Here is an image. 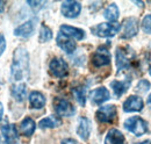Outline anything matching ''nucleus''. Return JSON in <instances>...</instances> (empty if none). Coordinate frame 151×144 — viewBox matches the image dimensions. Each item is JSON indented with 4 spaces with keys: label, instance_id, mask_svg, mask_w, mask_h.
Here are the masks:
<instances>
[{
    "label": "nucleus",
    "instance_id": "f257e3e1",
    "mask_svg": "<svg viewBox=\"0 0 151 144\" xmlns=\"http://www.w3.org/2000/svg\"><path fill=\"white\" fill-rule=\"evenodd\" d=\"M12 78L14 80H22L29 72V56L26 49L18 48L13 55V64L11 68Z\"/></svg>",
    "mask_w": 151,
    "mask_h": 144
},
{
    "label": "nucleus",
    "instance_id": "f03ea898",
    "mask_svg": "<svg viewBox=\"0 0 151 144\" xmlns=\"http://www.w3.org/2000/svg\"><path fill=\"white\" fill-rule=\"evenodd\" d=\"M123 126L128 131L132 132L136 136H142L145 132H148V123L142 117H138V116L127 119Z\"/></svg>",
    "mask_w": 151,
    "mask_h": 144
},
{
    "label": "nucleus",
    "instance_id": "7ed1b4c3",
    "mask_svg": "<svg viewBox=\"0 0 151 144\" xmlns=\"http://www.w3.org/2000/svg\"><path fill=\"white\" fill-rule=\"evenodd\" d=\"M120 30V26L117 23H112V22H104L98 26L93 27L91 32L98 37H113Z\"/></svg>",
    "mask_w": 151,
    "mask_h": 144
},
{
    "label": "nucleus",
    "instance_id": "20e7f679",
    "mask_svg": "<svg viewBox=\"0 0 151 144\" xmlns=\"http://www.w3.org/2000/svg\"><path fill=\"white\" fill-rule=\"evenodd\" d=\"M115 59H116V66L117 70L128 69L134 59L132 51L128 48H117L115 53Z\"/></svg>",
    "mask_w": 151,
    "mask_h": 144
},
{
    "label": "nucleus",
    "instance_id": "39448f33",
    "mask_svg": "<svg viewBox=\"0 0 151 144\" xmlns=\"http://www.w3.org/2000/svg\"><path fill=\"white\" fill-rule=\"evenodd\" d=\"M49 70L57 78H64L69 74V65L63 58L55 57L49 64Z\"/></svg>",
    "mask_w": 151,
    "mask_h": 144
},
{
    "label": "nucleus",
    "instance_id": "423d86ee",
    "mask_svg": "<svg viewBox=\"0 0 151 144\" xmlns=\"http://www.w3.org/2000/svg\"><path fill=\"white\" fill-rule=\"evenodd\" d=\"M120 34L122 38H130L137 35L138 33V21L135 18H128L126 19L120 26Z\"/></svg>",
    "mask_w": 151,
    "mask_h": 144
},
{
    "label": "nucleus",
    "instance_id": "0eeeda50",
    "mask_svg": "<svg viewBox=\"0 0 151 144\" xmlns=\"http://www.w3.org/2000/svg\"><path fill=\"white\" fill-rule=\"evenodd\" d=\"M54 108L56 110V113L59 116H72L76 113V109L73 105L65 100V99H60V98H56L55 102H54Z\"/></svg>",
    "mask_w": 151,
    "mask_h": 144
},
{
    "label": "nucleus",
    "instance_id": "6e6552de",
    "mask_svg": "<svg viewBox=\"0 0 151 144\" xmlns=\"http://www.w3.org/2000/svg\"><path fill=\"white\" fill-rule=\"evenodd\" d=\"M60 11H62V14L65 18L75 19L80 14L81 5H80V2L75 1V0H68V1H64L62 4V9Z\"/></svg>",
    "mask_w": 151,
    "mask_h": 144
},
{
    "label": "nucleus",
    "instance_id": "1a4fd4ad",
    "mask_svg": "<svg viewBox=\"0 0 151 144\" xmlns=\"http://www.w3.org/2000/svg\"><path fill=\"white\" fill-rule=\"evenodd\" d=\"M96 119L102 123H109L113 122L116 117V107L114 105H107L104 107L99 108L96 114Z\"/></svg>",
    "mask_w": 151,
    "mask_h": 144
},
{
    "label": "nucleus",
    "instance_id": "9d476101",
    "mask_svg": "<svg viewBox=\"0 0 151 144\" xmlns=\"http://www.w3.org/2000/svg\"><path fill=\"white\" fill-rule=\"evenodd\" d=\"M109 63H111V55L107 48L105 47H100L92 56V64L95 68H101L108 65Z\"/></svg>",
    "mask_w": 151,
    "mask_h": 144
},
{
    "label": "nucleus",
    "instance_id": "9b49d317",
    "mask_svg": "<svg viewBox=\"0 0 151 144\" xmlns=\"http://www.w3.org/2000/svg\"><path fill=\"white\" fill-rule=\"evenodd\" d=\"M1 134H2L4 141L7 144H18L19 142V135L14 125H11V123L4 125L1 127Z\"/></svg>",
    "mask_w": 151,
    "mask_h": 144
},
{
    "label": "nucleus",
    "instance_id": "f8f14e48",
    "mask_svg": "<svg viewBox=\"0 0 151 144\" xmlns=\"http://www.w3.org/2000/svg\"><path fill=\"white\" fill-rule=\"evenodd\" d=\"M143 100L137 96V95H130L129 98H127V100L123 104V110L127 113H132V112H139L143 109Z\"/></svg>",
    "mask_w": 151,
    "mask_h": 144
},
{
    "label": "nucleus",
    "instance_id": "ddd939ff",
    "mask_svg": "<svg viewBox=\"0 0 151 144\" xmlns=\"http://www.w3.org/2000/svg\"><path fill=\"white\" fill-rule=\"evenodd\" d=\"M109 98H111L109 92L104 86L98 87V89H95L90 93V99L94 105H101L102 102L107 101Z\"/></svg>",
    "mask_w": 151,
    "mask_h": 144
},
{
    "label": "nucleus",
    "instance_id": "4468645a",
    "mask_svg": "<svg viewBox=\"0 0 151 144\" xmlns=\"http://www.w3.org/2000/svg\"><path fill=\"white\" fill-rule=\"evenodd\" d=\"M56 42L58 44V47L60 49H63L65 53H68V54H72L76 50V43L73 42V40L68 37V36L63 35L62 33H58Z\"/></svg>",
    "mask_w": 151,
    "mask_h": 144
},
{
    "label": "nucleus",
    "instance_id": "2eb2a0df",
    "mask_svg": "<svg viewBox=\"0 0 151 144\" xmlns=\"http://www.w3.org/2000/svg\"><path fill=\"white\" fill-rule=\"evenodd\" d=\"M63 35L68 36L70 38H75V40H83L85 37V32L83 29H79V28H76L72 26H68V24H63L60 26V32Z\"/></svg>",
    "mask_w": 151,
    "mask_h": 144
},
{
    "label": "nucleus",
    "instance_id": "dca6fc26",
    "mask_svg": "<svg viewBox=\"0 0 151 144\" xmlns=\"http://www.w3.org/2000/svg\"><path fill=\"white\" fill-rule=\"evenodd\" d=\"M77 134L79 135L80 138L83 140H88L90 134H91V122L87 117H81L79 120V123L77 127Z\"/></svg>",
    "mask_w": 151,
    "mask_h": 144
},
{
    "label": "nucleus",
    "instance_id": "f3484780",
    "mask_svg": "<svg viewBox=\"0 0 151 144\" xmlns=\"http://www.w3.org/2000/svg\"><path fill=\"white\" fill-rule=\"evenodd\" d=\"M34 29H35V22L27 21L14 29V35L19 36V37H28L34 33Z\"/></svg>",
    "mask_w": 151,
    "mask_h": 144
},
{
    "label": "nucleus",
    "instance_id": "a211bd4d",
    "mask_svg": "<svg viewBox=\"0 0 151 144\" xmlns=\"http://www.w3.org/2000/svg\"><path fill=\"white\" fill-rule=\"evenodd\" d=\"M124 143V136L123 134L117 129H111L106 137H105V144H123Z\"/></svg>",
    "mask_w": 151,
    "mask_h": 144
},
{
    "label": "nucleus",
    "instance_id": "6ab92c4d",
    "mask_svg": "<svg viewBox=\"0 0 151 144\" xmlns=\"http://www.w3.org/2000/svg\"><path fill=\"white\" fill-rule=\"evenodd\" d=\"M30 107L34 109H41L45 106V96L37 91H34L29 94Z\"/></svg>",
    "mask_w": 151,
    "mask_h": 144
},
{
    "label": "nucleus",
    "instance_id": "aec40b11",
    "mask_svg": "<svg viewBox=\"0 0 151 144\" xmlns=\"http://www.w3.org/2000/svg\"><path fill=\"white\" fill-rule=\"evenodd\" d=\"M111 87L113 89L115 96H116V98H120L126 91L130 87V80H126V81L113 80V81L111 83Z\"/></svg>",
    "mask_w": 151,
    "mask_h": 144
},
{
    "label": "nucleus",
    "instance_id": "412c9836",
    "mask_svg": "<svg viewBox=\"0 0 151 144\" xmlns=\"http://www.w3.org/2000/svg\"><path fill=\"white\" fill-rule=\"evenodd\" d=\"M35 128H36V125H35L34 120L30 119V117H26V119L20 123V129H21L22 135L28 136V137L34 134Z\"/></svg>",
    "mask_w": 151,
    "mask_h": 144
},
{
    "label": "nucleus",
    "instance_id": "4be33fe9",
    "mask_svg": "<svg viewBox=\"0 0 151 144\" xmlns=\"http://www.w3.org/2000/svg\"><path fill=\"white\" fill-rule=\"evenodd\" d=\"M104 17L107 19L109 22L115 23L116 20L120 17V12H119V8L115 4H111L109 6H107V8L105 9L104 12Z\"/></svg>",
    "mask_w": 151,
    "mask_h": 144
},
{
    "label": "nucleus",
    "instance_id": "5701e85b",
    "mask_svg": "<svg viewBox=\"0 0 151 144\" xmlns=\"http://www.w3.org/2000/svg\"><path fill=\"white\" fill-rule=\"evenodd\" d=\"M62 125V121L56 117V116H48V117H44L42 119L40 122H38V127L42 128V129H47V128H56Z\"/></svg>",
    "mask_w": 151,
    "mask_h": 144
},
{
    "label": "nucleus",
    "instance_id": "b1692460",
    "mask_svg": "<svg viewBox=\"0 0 151 144\" xmlns=\"http://www.w3.org/2000/svg\"><path fill=\"white\" fill-rule=\"evenodd\" d=\"M26 94H27V87L24 84H18V85H14L12 87V95L19 101H23L24 98H26Z\"/></svg>",
    "mask_w": 151,
    "mask_h": 144
},
{
    "label": "nucleus",
    "instance_id": "393cba45",
    "mask_svg": "<svg viewBox=\"0 0 151 144\" xmlns=\"http://www.w3.org/2000/svg\"><path fill=\"white\" fill-rule=\"evenodd\" d=\"M72 93L75 95L76 100L78 101V104L80 106H85V101H86V90L83 86H78L72 90Z\"/></svg>",
    "mask_w": 151,
    "mask_h": 144
},
{
    "label": "nucleus",
    "instance_id": "a878e982",
    "mask_svg": "<svg viewBox=\"0 0 151 144\" xmlns=\"http://www.w3.org/2000/svg\"><path fill=\"white\" fill-rule=\"evenodd\" d=\"M51 37H52V30L48 26L42 24L41 30H40V42H42V43L48 42L51 40Z\"/></svg>",
    "mask_w": 151,
    "mask_h": 144
},
{
    "label": "nucleus",
    "instance_id": "bb28decb",
    "mask_svg": "<svg viewBox=\"0 0 151 144\" xmlns=\"http://www.w3.org/2000/svg\"><path fill=\"white\" fill-rule=\"evenodd\" d=\"M151 84L148 81V80H141L138 81L137 86H136V91L139 92V93H147L148 91L150 90Z\"/></svg>",
    "mask_w": 151,
    "mask_h": 144
},
{
    "label": "nucleus",
    "instance_id": "cd10ccee",
    "mask_svg": "<svg viewBox=\"0 0 151 144\" xmlns=\"http://www.w3.org/2000/svg\"><path fill=\"white\" fill-rule=\"evenodd\" d=\"M142 29L145 33H151V14L145 15L142 21Z\"/></svg>",
    "mask_w": 151,
    "mask_h": 144
},
{
    "label": "nucleus",
    "instance_id": "c85d7f7f",
    "mask_svg": "<svg viewBox=\"0 0 151 144\" xmlns=\"http://www.w3.org/2000/svg\"><path fill=\"white\" fill-rule=\"evenodd\" d=\"M5 49H6V40H5L4 36L0 34V56L4 54Z\"/></svg>",
    "mask_w": 151,
    "mask_h": 144
},
{
    "label": "nucleus",
    "instance_id": "c756f323",
    "mask_svg": "<svg viewBox=\"0 0 151 144\" xmlns=\"http://www.w3.org/2000/svg\"><path fill=\"white\" fill-rule=\"evenodd\" d=\"M62 144H79V142H77L73 138H65L62 141Z\"/></svg>",
    "mask_w": 151,
    "mask_h": 144
},
{
    "label": "nucleus",
    "instance_id": "7c9ffc66",
    "mask_svg": "<svg viewBox=\"0 0 151 144\" xmlns=\"http://www.w3.org/2000/svg\"><path fill=\"white\" fill-rule=\"evenodd\" d=\"M2 115H4V106H2V104L0 102V120L2 119Z\"/></svg>",
    "mask_w": 151,
    "mask_h": 144
},
{
    "label": "nucleus",
    "instance_id": "2f4dec72",
    "mask_svg": "<svg viewBox=\"0 0 151 144\" xmlns=\"http://www.w3.org/2000/svg\"><path fill=\"white\" fill-rule=\"evenodd\" d=\"M4 8H5V2L4 1H0V13L4 11Z\"/></svg>",
    "mask_w": 151,
    "mask_h": 144
},
{
    "label": "nucleus",
    "instance_id": "473e14b6",
    "mask_svg": "<svg viewBox=\"0 0 151 144\" xmlns=\"http://www.w3.org/2000/svg\"><path fill=\"white\" fill-rule=\"evenodd\" d=\"M135 144H151V142H149V141H144V142H139V143H135Z\"/></svg>",
    "mask_w": 151,
    "mask_h": 144
},
{
    "label": "nucleus",
    "instance_id": "72a5a7b5",
    "mask_svg": "<svg viewBox=\"0 0 151 144\" xmlns=\"http://www.w3.org/2000/svg\"><path fill=\"white\" fill-rule=\"evenodd\" d=\"M148 104H149V105L151 106V94L149 95V98H148Z\"/></svg>",
    "mask_w": 151,
    "mask_h": 144
},
{
    "label": "nucleus",
    "instance_id": "f704fd0d",
    "mask_svg": "<svg viewBox=\"0 0 151 144\" xmlns=\"http://www.w3.org/2000/svg\"><path fill=\"white\" fill-rule=\"evenodd\" d=\"M0 144H7V143L4 141V138H0Z\"/></svg>",
    "mask_w": 151,
    "mask_h": 144
},
{
    "label": "nucleus",
    "instance_id": "c9c22d12",
    "mask_svg": "<svg viewBox=\"0 0 151 144\" xmlns=\"http://www.w3.org/2000/svg\"><path fill=\"white\" fill-rule=\"evenodd\" d=\"M149 73H150V76H151V65H150V68H149Z\"/></svg>",
    "mask_w": 151,
    "mask_h": 144
}]
</instances>
